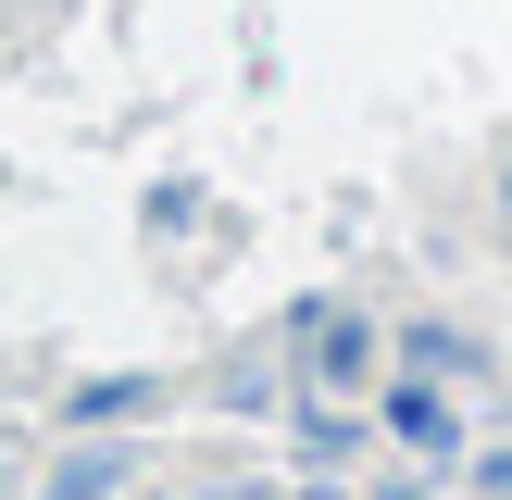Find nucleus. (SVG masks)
Segmentation results:
<instances>
[{
  "label": "nucleus",
  "mask_w": 512,
  "mask_h": 500,
  "mask_svg": "<svg viewBox=\"0 0 512 500\" xmlns=\"http://www.w3.org/2000/svg\"><path fill=\"white\" fill-rule=\"evenodd\" d=\"M263 500H275V488H263Z\"/></svg>",
  "instance_id": "obj_2"
},
{
  "label": "nucleus",
  "mask_w": 512,
  "mask_h": 500,
  "mask_svg": "<svg viewBox=\"0 0 512 500\" xmlns=\"http://www.w3.org/2000/svg\"><path fill=\"white\" fill-rule=\"evenodd\" d=\"M388 425H400L413 450H450V413H438V388H400V400H388Z\"/></svg>",
  "instance_id": "obj_1"
}]
</instances>
